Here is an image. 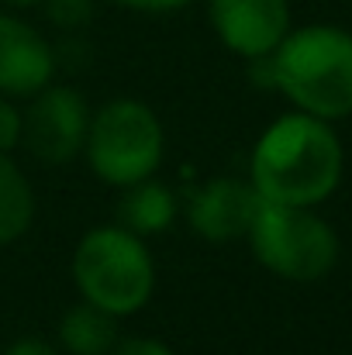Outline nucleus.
I'll return each mask as SVG.
<instances>
[{
	"mask_svg": "<svg viewBox=\"0 0 352 355\" xmlns=\"http://www.w3.org/2000/svg\"><path fill=\"white\" fill-rule=\"evenodd\" d=\"M269 83L304 114L339 121L352 114V35L335 24L287 31L262 59Z\"/></svg>",
	"mask_w": 352,
	"mask_h": 355,
	"instance_id": "obj_2",
	"label": "nucleus"
},
{
	"mask_svg": "<svg viewBox=\"0 0 352 355\" xmlns=\"http://www.w3.org/2000/svg\"><path fill=\"white\" fill-rule=\"evenodd\" d=\"M124 7H135V10H149V14H162V10H176L183 7L187 0H117Z\"/></svg>",
	"mask_w": 352,
	"mask_h": 355,
	"instance_id": "obj_16",
	"label": "nucleus"
},
{
	"mask_svg": "<svg viewBox=\"0 0 352 355\" xmlns=\"http://www.w3.org/2000/svg\"><path fill=\"white\" fill-rule=\"evenodd\" d=\"M59 345L69 355H108L117 345V318L83 300L59 321Z\"/></svg>",
	"mask_w": 352,
	"mask_h": 355,
	"instance_id": "obj_10",
	"label": "nucleus"
},
{
	"mask_svg": "<svg viewBox=\"0 0 352 355\" xmlns=\"http://www.w3.org/2000/svg\"><path fill=\"white\" fill-rule=\"evenodd\" d=\"M21 135H24V114L10 101H0V152H14L21 145Z\"/></svg>",
	"mask_w": 352,
	"mask_h": 355,
	"instance_id": "obj_13",
	"label": "nucleus"
},
{
	"mask_svg": "<svg viewBox=\"0 0 352 355\" xmlns=\"http://www.w3.org/2000/svg\"><path fill=\"white\" fill-rule=\"evenodd\" d=\"M87 131H90V111H87L83 94H76L73 87H52L49 83L35 94V101L24 114L21 141L42 162L66 166L83 152Z\"/></svg>",
	"mask_w": 352,
	"mask_h": 355,
	"instance_id": "obj_6",
	"label": "nucleus"
},
{
	"mask_svg": "<svg viewBox=\"0 0 352 355\" xmlns=\"http://www.w3.org/2000/svg\"><path fill=\"white\" fill-rule=\"evenodd\" d=\"M3 355H59V352L52 349V342H45V338H38V335H24V338L10 342Z\"/></svg>",
	"mask_w": 352,
	"mask_h": 355,
	"instance_id": "obj_15",
	"label": "nucleus"
},
{
	"mask_svg": "<svg viewBox=\"0 0 352 355\" xmlns=\"http://www.w3.org/2000/svg\"><path fill=\"white\" fill-rule=\"evenodd\" d=\"M73 279L83 300L115 318L142 311L156 290V266L142 235L128 228H94L80 238L73 255Z\"/></svg>",
	"mask_w": 352,
	"mask_h": 355,
	"instance_id": "obj_3",
	"label": "nucleus"
},
{
	"mask_svg": "<svg viewBox=\"0 0 352 355\" xmlns=\"http://www.w3.org/2000/svg\"><path fill=\"white\" fill-rule=\"evenodd\" d=\"M7 3H17V7H28V3H38V0H7Z\"/></svg>",
	"mask_w": 352,
	"mask_h": 355,
	"instance_id": "obj_17",
	"label": "nucleus"
},
{
	"mask_svg": "<svg viewBox=\"0 0 352 355\" xmlns=\"http://www.w3.org/2000/svg\"><path fill=\"white\" fill-rule=\"evenodd\" d=\"M108 355H173V349L156 338H117V345Z\"/></svg>",
	"mask_w": 352,
	"mask_h": 355,
	"instance_id": "obj_14",
	"label": "nucleus"
},
{
	"mask_svg": "<svg viewBox=\"0 0 352 355\" xmlns=\"http://www.w3.org/2000/svg\"><path fill=\"white\" fill-rule=\"evenodd\" d=\"M162 124L156 111L142 101H111L90 118L87 131V159L90 169L117 190L156 176L162 166Z\"/></svg>",
	"mask_w": 352,
	"mask_h": 355,
	"instance_id": "obj_4",
	"label": "nucleus"
},
{
	"mask_svg": "<svg viewBox=\"0 0 352 355\" xmlns=\"http://www.w3.org/2000/svg\"><path fill=\"white\" fill-rule=\"evenodd\" d=\"M35 218V193L17 162L0 152V245H10L31 228Z\"/></svg>",
	"mask_w": 352,
	"mask_h": 355,
	"instance_id": "obj_12",
	"label": "nucleus"
},
{
	"mask_svg": "<svg viewBox=\"0 0 352 355\" xmlns=\"http://www.w3.org/2000/svg\"><path fill=\"white\" fill-rule=\"evenodd\" d=\"M176 197L169 187H162L159 180H142L124 187L121 197V228L135 232V235H159L173 225L176 218Z\"/></svg>",
	"mask_w": 352,
	"mask_h": 355,
	"instance_id": "obj_11",
	"label": "nucleus"
},
{
	"mask_svg": "<svg viewBox=\"0 0 352 355\" xmlns=\"http://www.w3.org/2000/svg\"><path fill=\"white\" fill-rule=\"evenodd\" d=\"M342 180V141L332 121L294 111L276 118L255 141L249 183L269 204L315 207Z\"/></svg>",
	"mask_w": 352,
	"mask_h": 355,
	"instance_id": "obj_1",
	"label": "nucleus"
},
{
	"mask_svg": "<svg viewBox=\"0 0 352 355\" xmlns=\"http://www.w3.org/2000/svg\"><path fill=\"white\" fill-rule=\"evenodd\" d=\"M259 204H262V197L255 193L252 183L221 176L190 193L187 218H190V228L204 241L228 245V241L249 235V228L259 214Z\"/></svg>",
	"mask_w": 352,
	"mask_h": 355,
	"instance_id": "obj_8",
	"label": "nucleus"
},
{
	"mask_svg": "<svg viewBox=\"0 0 352 355\" xmlns=\"http://www.w3.org/2000/svg\"><path fill=\"white\" fill-rule=\"evenodd\" d=\"M245 238L259 266L297 283L328 276L339 259V238L332 232V225L321 221L311 207L262 200Z\"/></svg>",
	"mask_w": 352,
	"mask_h": 355,
	"instance_id": "obj_5",
	"label": "nucleus"
},
{
	"mask_svg": "<svg viewBox=\"0 0 352 355\" xmlns=\"http://www.w3.org/2000/svg\"><path fill=\"white\" fill-rule=\"evenodd\" d=\"M218 38L242 59H266L290 31L287 0H211Z\"/></svg>",
	"mask_w": 352,
	"mask_h": 355,
	"instance_id": "obj_7",
	"label": "nucleus"
},
{
	"mask_svg": "<svg viewBox=\"0 0 352 355\" xmlns=\"http://www.w3.org/2000/svg\"><path fill=\"white\" fill-rule=\"evenodd\" d=\"M56 55L52 45L21 17L0 14V94L35 97L52 83Z\"/></svg>",
	"mask_w": 352,
	"mask_h": 355,
	"instance_id": "obj_9",
	"label": "nucleus"
}]
</instances>
